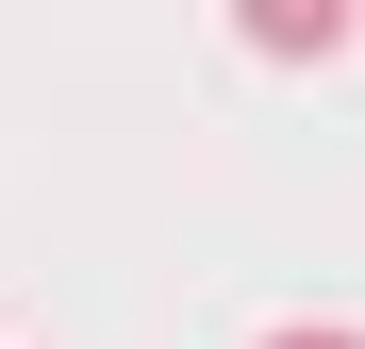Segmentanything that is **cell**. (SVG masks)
Returning <instances> with one entry per match:
<instances>
[{
  "label": "cell",
  "instance_id": "1",
  "mask_svg": "<svg viewBox=\"0 0 365 349\" xmlns=\"http://www.w3.org/2000/svg\"><path fill=\"white\" fill-rule=\"evenodd\" d=\"M250 50H282V67H332V50H349V0H250Z\"/></svg>",
  "mask_w": 365,
  "mask_h": 349
},
{
  "label": "cell",
  "instance_id": "2",
  "mask_svg": "<svg viewBox=\"0 0 365 349\" xmlns=\"http://www.w3.org/2000/svg\"><path fill=\"white\" fill-rule=\"evenodd\" d=\"M266 349H365V333H316V316H299V333H266Z\"/></svg>",
  "mask_w": 365,
  "mask_h": 349
}]
</instances>
